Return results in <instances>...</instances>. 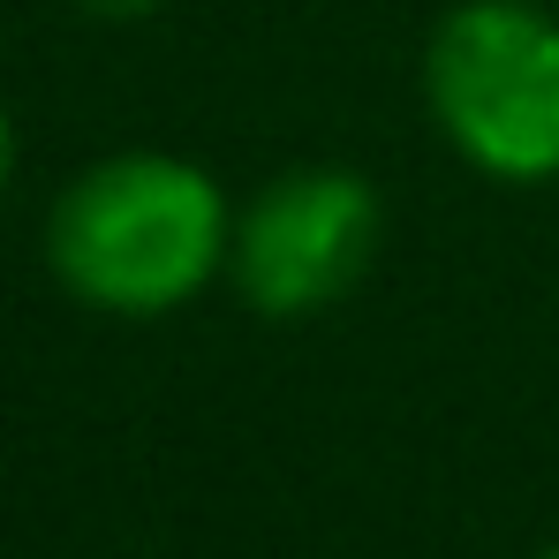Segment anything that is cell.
Listing matches in <instances>:
<instances>
[{
	"mask_svg": "<svg viewBox=\"0 0 559 559\" xmlns=\"http://www.w3.org/2000/svg\"><path fill=\"white\" fill-rule=\"evenodd\" d=\"M235 204L182 152H106L46 212L53 280L106 318H175L227 280Z\"/></svg>",
	"mask_w": 559,
	"mask_h": 559,
	"instance_id": "1",
	"label": "cell"
},
{
	"mask_svg": "<svg viewBox=\"0 0 559 559\" xmlns=\"http://www.w3.org/2000/svg\"><path fill=\"white\" fill-rule=\"evenodd\" d=\"M84 15H106V23H136V15H159L167 0H76Z\"/></svg>",
	"mask_w": 559,
	"mask_h": 559,
	"instance_id": "4",
	"label": "cell"
},
{
	"mask_svg": "<svg viewBox=\"0 0 559 559\" xmlns=\"http://www.w3.org/2000/svg\"><path fill=\"white\" fill-rule=\"evenodd\" d=\"M15 175V121H8V106H0V189Z\"/></svg>",
	"mask_w": 559,
	"mask_h": 559,
	"instance_id": "5",
	"label": "cell"
},
{
	"mask_svg": "<svg viewBox=\"0 0 559 559\" xmlns=\"http://www.w3.org/2000/svg\"><path fill=\"white\" fill-rule=\"evenodd\" d=\"M537 559H559V545H545V552H537Z\"/></svg>",
	"mask_w": 559,
	"mask_h": 559,
	"instance_id": "6",
	"label": "cell"
},
{
	"mask_svg": "<svg viewBox=\"0 0 559 559\" xmlns=\"http://www.w3.org/2000/svg\"><path fill=\"white\" fill-rule=\"evenodd\" d=\"M378 235H385V204H378L371 175H356V167H287L250 204H235L227 280L258 318L302 325V318L341 310L371 280Z\"/></svg>",
	"mask_w": 559,
	"mask_h": 559,
	"instance_id": "3",
	"label": "cell"
},
{
	"mask_svg": "<svg viewBox=\"0 0 559 559\" xmlns=\"http://www.w3.org/2000/svg\"><path fill=\"white\" fill-rule=\"evenodd\" d=\"M424 106L468 175L559 182V8L454 0L424 38Z\"/></svg>",
	"mask_w": 559,
	"mask_h": 559,
	"instance_id": "2",
	"label": "cell"
}]
</instances>
